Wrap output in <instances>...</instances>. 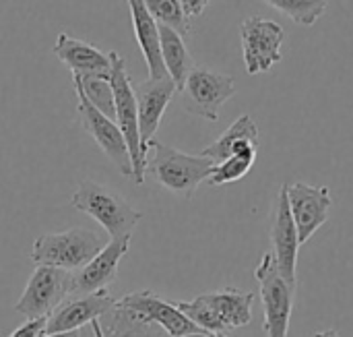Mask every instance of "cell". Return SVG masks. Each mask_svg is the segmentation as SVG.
<instances>
[{
    "mask_svg": "<svg viewBox=\"0 0 353 337\" xmlns=\"http://www.w3.org/2000/svg\"><path fill=\"white\" fill-rule=\"evenodd\" d=\"M72 278L74 271L37 265L14 305V311L27 319L50 317L72 294Z\"/></svg>",
    "mask_w": 353,
    "mask_h": 337,
    "instance_id": "obj_8",
    "label": "cell"
},
{
    "mask_svg": "<svg viewBox=\"0 0 353 337\" xmlns=\"http://www.w3.org/2000/svg\"><path fill=\"white\" fill-rule=\"evenodd\" d=\"M213 336H215V337H228L225 334H213Z\"/></svg>",
    "mask_w": 353,
    "mask_h": 337,
    "instance_id": "obj_31",
    "label": "cell"
},
{
    "mask_svg": "<svg viewBox=\"0 0 353 337\" xmlns=\"http://www.w3.org/2000/svg\"><path fill=\"white\" fill-rule=\"evenodd\" d=\"M103 242L99 234L87 228H70L56 234H43L33 242L31 261L35 265L58 267L66 271H79L99 251Z\"/></svg>",
    "mask_w": 353,
    "mask_h": 337,
    "instance_id": "obj_4",
    "label": "cell"
},
{
    "mask_svg": "<svg viewBox=\"0 0 353 337\" xmlns=\"http://www.w3.org/2000/svg\"><path fill=\"white\" fill-rule=\"evenodd\" d=\"M271 242H273V257L281 271V276L296 284V267H298V251H300V238L298 230L290 211L288 191L285 184L281 186L275 207H273V222H271Z\"/></svg>",
    "mask_w": 353,
    "mask_h": 337,
    "instance_id": "obj_16",
    "label": "cell"
},
{
    "mask_svg": "<svg viewBox=\"0 0 353 337\" xmlns=\"http://www.w3.org/2000/svg\"><path fill=\"white\" fill-rule=\"evenodd\" d=\"M242 56L248 75H261L271 70L283 60L281 46L285 41L283 27L273 19L248 17L240 25Z\"/></svg>",
    "mask_w": 353,
    "mask_h": 337,
    "instance_id": "obj_9",
    "label": "cell"
},
{
    "mask_svg": "<svg viewBox=\"0 0 353 337\" xmlns=\"http://www.w3.org/2000/svg\"><path fill=\"white\" fill-rule=\"evenodd\" d=\"M256 153H259V147H246V149L230 155L228 160L215 164L207 182L211 186H223V184L242 180L252 170V166L256 162Z\"/></svg>",
    "mask_w": 353,
    "mask_h": 337,
    "instance_id": "obj_23",
    "label": "cell"
},
{
    "mask_svg": "<svg viewBox=\"0 0 353 337\" xmlns=\"http://www.w3.org/2000/svg\"><path fill=\"white\" fill-rule=\"evenodd\" d=\"M116 307L139 313L141 317H145L147 321L159 325L168 336L182 337L188 334H196V331H205L199 325H194L180 309L176 302L163 300L161 296H157L153 290H139V292H130L126 296H122L120 300H116Z\"/></svg>",
    "mask_w": 353,
    "mask_h": 337,
    "instance_id": "obj_12",
    "label": "cell"
},
{
    "mask_svg": "<svg viewBox=\"0 0 353 337\" xmlns=\"http://www.w3.org/2000/svg\"><path fill=\"white\" fill-rule=\"evenodd\" d=\"M314 337H341L337 331H333V329H327V331H319V334H314Z\"/></svg>",
    "mask_w": 353,
    "mask_h": 337,
    "instance_id": "obj_29",
    "label": "cell"
},
{
    "mask_svg": "<svg viewBox=\"0 0 353 337\" xmlns=\"http://www.w3.org/2000/svg\"><path fill=\"white\" fill-rule=\"evenodd\" d=\"M97 325L103 337H172L139 313L120 309L116 305L97 319Z\"/></svg>",
    "mask_w": 353,
    "mask_h": 337,
    "instance_id": "obj_20",
    "label": "cell"
},
{
    "mask_svg": "<svg viewBox=\"0 0 353 337\" xmlns=\"http://www.w3.org/2000/svg\"><path fill=\"white\" fill-rule=\"evenodd\" d=\"M41 337H81V329L79 331H66V334H46Z\"/></svg>",
    "mask_w": 353,
    "mask_h": 337,
    "instance_id": "obj_28",
    "label": "cell"
},
{
    "mask_svg": "<svg viewBox=\"0 0 353 337\" xmlns=\"http://www.w3.org/2000/svg\"><path fill=\"white\" fill-rule=\"evenodd\" d=\"M182 337H215L213 334H209V331H196V334H188V336H182Z\"/></svg>",
    "mask_w": 353,
    "mask_h": 337,
    "instance_id": "obj_30",
    "label": "cell"
},
{
    "mask_svg": "<svg viewBox=\"0 0 353 337\" xmlns=\"http://www.w3.org/2000/svg\"><path fill=\"white\" fill-rule=\"evenodd\" d=\"M149 149H153V157L147 162V174H151L159 186L182 199H192L196 189L209 180L215 166L201 153L190 155L155 139L149 143Z\"/></svg>",
    "mask_w": 353,
    "mask_h": 337,
    "instance_id": "obj_2",
    "label": "cell"
},
{
    "mask_svg": "<svg viewBox=\"0 0 353 337\" xmlns=\"http://www.w3.org/2000/svg\"><path fill=\"white\" fill-rule=\"evenodd\" d=\"M77 97H79L77 110H79L81 124H83L85 133L108 155V160L118 168V172L124 178L132 180V160H130V151H128V145H126L124 135L118 128L116 120L108 118L97 108H93L81 93H77Z\"/></svg>",
    "mask_w": 353,
    "mask_h": 337,
    "instance_id": "obj_10",
    "label": "cell"
},
{
    "mask_svg": "<svg viewBox=\"0 0 353 337\" xmlns=\"http://www.w3.org/2000/svg\"><path fill=\"white\" fill-rule=\"evenodd\" d=\"M178 91L176 83L170 77L163 79H147L134 87L137 97V112H139V135L141 147L149 153V143L155 139V133L161 124L165 108L170 106L174 93Z\"/></svg>",
    "mask_w": 353,
    "mask_h": 337,
    "instance_id": "obj_14",
    "label": "cell"
},
{
    "mask_svg": "<svg viewBox=\"0 0 353 337\" xmlns=\"http://www.w3.org/2000/svg\"><path fill=\"white\" fill-rule=\"evenodd\" d=\"M265 2L275 10L283 12L285 17H290L294 23L304 27H312L314 23H319V19L325 15L329 6V0H265Z\"/></svg>",
    "mask_w": 353,
    "mask_h": 337,
    "instance_id": "obj_24",
    "label": "cell"
},
{
    "mask_svg": "<svg viewBox=\"0 0 353 337\" xmlns=\"http://www.w3.org/2000/svg\"><path fill=\"white\" fill-rule=\"evenodd\" d=\"M145 4L159 25L172 27L182 37H188L192 33L190 17L184 12L180 0H145Z\"/></svg>",
    "mask_w": 353,
    "mask_h": 337,
    "instance_id": "obj_25",
    "label": "cell"
},
{
    "mask_svg": "<svg viewBox=\"0 0 353 337\" xmlns=\"http://www.w3.org/2000/svg\"><path fill=\"white\" fill-rule=\"evenodd\" d=\"M54 56L72 70V75H110L112 73V52H101L97 46L72 37L68 33H58L54 44Z\"/></svg>",
    "mask_w": 353,
    "mask_h": 337,
    "instance_id": "obj_17",
    "label": "cell"
},
{
    "mask_svg": "<svg viewBox=\"0 0 353 337\" xmlns=\"http://www.w3.org/2000/svg\"><path fill=\"white\" fill-rule=\"evenodd\" d=\"M132 242V234L112 238L87 265L74 271L72 294H91L105 290L118 276V265L126 257Z\"/></svg>",
    "mask_w": 353,
    "mask_h": 337,
    "instance_id": "obj_15",
    "label": "cell"
},
{
    "mask_svg": "<svg viewBox=\"0 0 353 337\" xmlns=\"http://www.w3.org/2000/svg\"><path fill=\"white\" fill-rule=\"evenodd\" d=\"M254 280L259 282V294L263 305V329L267 337H288L292 311H294V296L296 284L288 282L277 263L273 253H265L261 263L254 269Z\"/></svg>",
    "mask_w": 353,
    "mask_h": 337,
    "instance_id": "obj_6",
    "label": "cell"
},
{
    "mask_svg": "<svg viewBox=\"0 0 353 337\" xmlns=\"http://www.w3.org/2000/svg\"><path fill=\"white\" fill-rule=\"evenodd\" d=\"M74 91L81 93L93 108H97L108 118H116L114 89L110 75H72Z\"/></svg>",
    "mask_w": 353,
    "mask_h": 337,
    "instance_id": "obj_22",
    "label": "cell"
},
{
    "mask_svg": "<svg viewBox=\"0 0 353 337\" xmlns=\"http://www.w3.org/2000/svg\"><path fill=\"white\" fill-rule=\"evenodd\" d=\"M130 19L134 37L139 41V48L143 52V58L149 68L151 79H163L168 77V70L161 60V46H159V23L149 12L145 0H128Z\"/></svg>",
    "mask_w": 353,
    "mask_h": 337,
    "instance_id": "obj_18",
    "label": "cell"
},
{
    "mask_svg": "<svg viewBox=\"0 0 353 337\" xmlns=\"http://www.w3.org/2000/svg\"><path fill=\"white\" fill-rule=\"evenodd\" d=\"M246 147H259V126L250 114H242L238 120H234V124L219 139L207 145L201 155L209 157L213 164H219Z\"/></svg>",
    "mask_w": 353,
    "mask_h": 337,
    "instance_id": "obj_19",
    "label": "cell"
},
{
    "mask_svg": "<svg viewBox=\"0 0 353 337\" xmlns=\"http://www.w3.org/2000/svg\"><path fill=\"white\" fill-rule=\"evenodd\" d=\"M254 294L238 288L201 294L188 302H176L178 309L201 329L209 334H225L228 329L248 327L252 323Z\"/></svg>",
    "mask_w": 353,
    "mask_h": 337,
    "instance_id": "obj_1",
    "label": "cell"
},
{
    "mask_svg": "<svg viewBox=\"0 0 353 337\" xmlns=\"http://www.w3.org/2000/svg\"><path fill=\"white\" fill-rule=\"evenodd\" d=\"M72 207L81 213L91 215L110 238L132 234L143 213L137 211L122 195L95 180H83L70 199Z\"/></svg>",
    "mask_w": 353,
    "mask_h": 337,
    "instance_id": "obj_3",
    "label": "cell"
},
{
    "mask_svg": "<svg viewBox=\"0 0 353 337\" xmlns=\"http://www.w3.org/2000/svg\"><path fill=\"white\" fill-rule=\"evenodd\" d=\"M159 46H161V60L168 70V77L176 83V87L180 91L186 77L196 66V62L190 56L184 37L178 31H174L172 27L159 25Z\"/></svg>",
    "mask_w": 353,
    "mask_h": 337,
    "instance_id": "obj_21",
    "label": "cell"
},
{
    "mask_svg": "<svg viewBox=\"0 0 353 337\" xmlns=\"http://www.w3.org/2000/svg\"><path fill=\"white\" fill-rule=\"evenodd\" d=\"M180 93L182 106L188 114L205 118L209 122H217L221 106L230 102L236 93V83L230 75L196 64L186 77Z\"/></svg>",
    "mask_w": 353,
    "mask_h": 337,
    "instance_id": "obj_7",
    "label": "cell"
},
{
    "mask_svg": "<svg viewBox=\"0 0 353 337\" xmlns=\"http://www.w3.org/2000/svg\"><path fill=\"white\" fill-rule=\"evenodd\" d=\"M180 2H182L184 12L192 19V17H201L207 10L211 0H180Z\"/></svg>",
    "mask_w": 353,
    "mask_h": 337,
    "instance_id": "obj_27",
    "label": "cell"
},
{
    "mask_svg": "<svg viewBox=\"0 0 353 337\" xmlns=\"http://www.w3.org/2000/svg\"><path fill=\"white\" fill-rule=\"evenodd\" d=\"M46 325H48V317L27 319V323L17 327L8 337H41L46 336Z\"/></svg>",
    "mask_w": 353,
    "mask_h": 337,
    "instance_id": "obj_26",
    "label": "cell"
},
{
    "mask_svg": "<svg viewBox=\"0 0 353 337\" xmlns=\"http://www.w3.org/2000/svg\"><path fill=\"white\" fill-rule=\"evenodd\" d=\"M116 305L108 290H97L91 294H70L50 317L46 334H66L87 327L91 321L99 319Z\"/></svg>",
    "mask_w": 353,
    "mask_h": 337,
    "instance_id": "obj_13",
    "label": "cell"
},
{
    "mask_svg": "<svg viewBox=\"0 0 353 337\" xmlns=\"http://www.w3.org/2000/svg\"><path fill=\"white\" fill-rule=\"evenodd\" d=\"M285 191L300 244H304L327 224L333 207L331 191L327 186H312L308 182L285 184Z\"/></svg>",
    "mask_w": 353,
    "mask_h": 337,
    "instance_id": "obj_11",
    "label": "cell"
},
{
    "mask_svg": "<svg viewBox=\"0 0 353 337\" xmlns=\"http://www.w3.org/2000/svg\"><path fill=\"white\" fill-rule=\"evenodd\" d=\"M112 89H114V108H116V124L124 135V141L132 160V182L143 184L147 178V153L141 147L139 135V112L137 97L130 75L126 70V62L120 54L112 52V73H110Z\"/></svg>",
    "mask_w": 353,
    "mask_h": 337,
    "instance_id": "obj_5",
    "label": "cell"
}]
</instances>
